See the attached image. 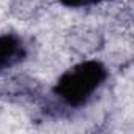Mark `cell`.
Wrapping results in <instances>:
<instances>
[{
	"mask_svg": "<svg viewBox=\"0 0 134 134\" xmlns=\"http://www.w3.org/2000/svg\"><path fill=\"white\" fill-rule=\"evenodd\" d=\"M109 79L107 66L96 58H85L65 70L52 87V96L68 109H82L93 101Z\"/></svg>",
	"mask_w": 134,
	"mask_h": 134,
	"instance_id": "cell-1",
	"label": "cell"
},
{
	"mask_svg": "<svg viewBox=\"0 0 134 134\" xmlns=\"http://www.w3.org/2000/svg\"><path fill=\"white\" fill-rule=\"evenodd\" d=\"M29 55L24 40L16 33L0 35V71L14 68Z\"/></svg>",
	"mask_w": 134,
	"mask_h": 134,
	"instance_id": "cell-2",
	"label": "cell"
},
{
	"mask_svg": "<svg viewBox=\"0 0 134 134\" xmlns=\"http://www.w3.org/2000/svg\"><path fill=\"white\" fill-rule=\"evenodd\" d=\"M110 2V0H58V3L65 8L71 10H81V8H88V7H96L101 3Z\"/></svg>",
	"mask_w": 134,
	"mask_h": 134,
	"instance_id": "cell-3",
	"label": "cell"
}]
</instances>
